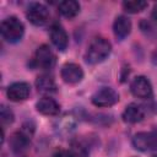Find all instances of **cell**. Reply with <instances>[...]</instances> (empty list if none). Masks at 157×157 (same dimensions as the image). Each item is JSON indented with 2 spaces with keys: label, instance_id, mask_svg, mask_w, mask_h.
Segmentation results:
<instances>
[{
  "label": "cell",
  "instance_id": "6da1fadb",
  "mask_svg": "<svg viewBox=\"0 0 157 157\" xmlns=\"http://www.w3.org/2000/svg\"><path fill=\"white\" fill-rule=\"evenodd\" d=\"M112 52V44L108 39L103 37H96L92 39L90 43L86 54H85V60L87 64L94 65L104 61Z\"/></svg>",
  "mask_w": 157,
  "mask_h": 157
},
{
  "label": "cell",
  "instance_id": "7a4b0ae2",
  "mask_svg": "<svg viewBox=\"0 0 157 157\" xmlns=\"http://www.w3.org/2000/svg\"><path fill=\"white\" fill-rule=\"evenodd\" d=\"M0 32L2 38L9 43H17L25 34L23 23L15 16L6 17L0 25Z\"/></svg>",
  "mask_w": 157,
  "mask_h": 157
},
{
  "label": "cell",
  "instance_id": "3957f363",
  "mask_svg": "<svg viewBox=\"0 0 157 157\" xmlns=\"http://www.w3.org/2000/svg\"><path fill=\"white\" fill-rule=\"evenodd\" d=\"M132 146L142 152L157 151V129L135 134L132 137Z\"/></svg>",
  "mask_w": 157,
  "mask_h": 157
},
{
  "label": "cell",
  "instance_id": "277c9868",
  "mask_svg": "<svg viewBox=\"0 0 157 157\" xmlns=\"http://www.w3.org/2000/svg\"><path fill=\"white\" fill-rule=\"evenodd\" d=\"M91 101L96 107L99 108L112 107L119 102V93L112 87H102L93 93Z\"/></svg>",
  "mask_w": 157,
  "mask_h": 157
},
{
  "label": "cell",
  "instance_id": "5b68a950",
  "mask_svg": "<svg viewBox=\"0 0 157 157\" xmlns=\"http://www.w3.org/2000/svg\"><path fill=\"white\" fill-rule=\"evenodd\" d=\"M27 20L34 25V26H44L48 23L49 17H50V12L48 10V7L40 2H32L26 12Z\"/></svg>",
  "mask_w": 157,
  "mask_h": 157
},
{
  "label": "cell",
  "instance_id": "8992f818",
  "mask_svg": "<svg viewBox=\"0 0 157 157\" xmlns=\"http://www.w3.org/2000/svg\"><path fill=\"white\" fill-rule=\"evenodd\" d=\"M33 131H34L33 125L25 124L21 130L16 131L11 136V141H10L11 142V148L15 152H21V151L26 150L28 144L31 142V137L33 135Z\"/></svg>",
  "mask_w": 157,
  "mask_h": 157
},
{
  "label": "cell",
  "instance_id": "52a82bcc",
  "mask_svg": "<svg viewBox=\"0 0 157 157\" xmlns=\"http://www.w3.org/2000/svg\"><path fill=\"white\" fill-rule=\"evenodd\" d=\"M131 93L141 99H150L153 96V90L150 80L146 76H136L130 83Z\"/></svg>",
  "mask_w": 157,
  "mask_h": 157
},
{
  "label": "cell",
  "instance_id": "ba28073f",
  "mask_svg": "<svg viewBox=\"0 0 157 157\" xmlns=\"http://www.w3.org/2000/svg\"><path fill=\"white\" fill-rule=\"evenodd\" d=\"M34 63H36V65L38 67L44 69V70H49L55 64V55H54V53L52 52V49L47 44H42L36 50Z\"/></svg>",
  "mask_w": 157,
  "mask_h": 157
},
{
  "label": "cell",
  "instance_id": "9c48e42d",
  "mask_svg": "<svg viewBox=\"0 0 157 157\" xmlns=\"http://www.w3.org/2000/svg\"><path fill=\"white\" fill-rule=\"evenodd\" d=\"M29 93H31V86H29V83L23 82V81L11 83L7 87V91H6L7 98L12 102L26 101L29 97Z\"/></svg>",
  "mask_w": 157,
  "mask_h": 157
},
{
  "label": "cell",
  "instance_id": "30bf717a",
  "mask_svg": "<svg viewBox=\"0 0 157 157\" xmlns=\"http://www.w3.org/2000/svg\"><path fill=\"white\" fill-rule=\"evenodd\" d=\"M60 75H61V78L64 82L75 85V83L81 82V80L83 78V70L77 64L67 63V64L63 65Z\"/></svg>",
  "mask_w": 157,
  "mask_h": 157
},
{
  "label": "cell",
  "instance_id": "8fae6325",
  "mask_svg": "<svg viewBox=\"0 0 157 157\" xmlns=\"http://www.w3.org/2000/svg\"><path fill=\"white\" fill-rule=\"evenodd\" d=\"M50 39L52 43L61 52H64L67 48L69 44V36L65 31V28L59 25V23H54L50 27Z\"/></svg>",
  "mask_w": 157,
  "mask_h": 157
},
{
  "label": "cell",
  "instance_id": "7c38bea8",
  "mask_svg": "<svg viewBox=\"0 0 157 157\" xmlns=\"http://www.w3.org/2000/svg\"><path fill=\"white\" fill-rule=\"evenodd\" d=\"M121 118L128 124H136V123H140L145 118V110L141 105L136 103H130L129 105L125 107L121 114Z\"/></svg>",
  "mask_w": 157,
  "mask_h": 157
},
{
  "label": "cell",
  "instance_id": "4fadbf2b",
  "mask_svg": "<svg viewBox=\"0 0 157 157\" xmlns=\"http://www.w3.org/2000/svg\"><path fill=\"white\" fill-rule=\"evenodd\" d=\"M37 110L43 115H58L60 112V104L52 97H43L36 104Z\"/></svg>",
  "mask_w": 157,
  "mask_h": 157
},
{
  "label": "cell",
  "instance_id": "5bb4252c",
  "mask_svg": "<svg viewBox=\"0 0 157 157\" xmlns=\"http://www.w3.org/2000/svg\"><path fill=\"white\" fill-rule=\"evenodd\" d=\"M113 32L115 37L120 40L126 38L131 32V21L124 15L118 16L113 23Z\"/></svg>",
  "mask_w": 157,
  "mask_h": 157
},
{
  "label": "cell",
  "instance_id": "9a60e30c",
  "mask_svg": "<svg viewBox=\"0 0 157 157\" xmlns=\"http://www.w3.org/2000/svg\"><path fill=\"white\" fill-rule=\"evenodd\" d=\"M36 87L40 93H54L56 92V83L49 75H40L36 80Z\"/></svg>",
  "mask_w": 157,
  "mask_h": 157
},
{
  "label": "cell",
  "instance_id": "2e32d148",
  "mask_svg": "<svg viewBox=\"0 0 157 157\" xmlns=\"http://www.w3.org/2000/svg\"><path fill=\"white\" fill-rule=\"evenodd\" d=\"M58 10L64 17L72 18L80 12V4L75 0H65V1L59 2Z\"/></svg>",
  "mask_w": 157,
  "mask_h": 157
},
{
  "label": "cell",
  "instance_id": "e0dca14e",
  "mask_svg": "<svg viewBox=\"0 0 157 157\" xmlns=\"http://www.w3.org/2000/svg\"><path fill=\"white\" fill-rule=\"evenodd\" d=\"M75 125H76V119L75 117H72L71 114H66L64 115L56 124L55 129L58 131V134L60 135H66V134H70L74 129H75Z\"/></svg>",
  "mask_w": 157,
  "mask_h": 157
},
{
  "label": "cell",
  "instance_id": "ac0fdd59",
  "mask_svg": "<svg viewBox=\"0 0 157 157\" xmlns=\"http://www.w3.org/2000/svg\"><path fill=\"white\" fill-rule=\"evenodd\" d=\"M123 7L129 13H137L141 12L147 7V2L142 0H131V1H124Z\"/></svg>",
  "mask_w": 157,
  "mask_h": 157
},
{
  "label": "cell",
  "instance_id": "d6986e66",
  "mask_svg": "<svg viewBox=\"0 0 157 157\" xmlns=\"http://www.w3.org/2000/svg\"><path fill=\"white\" fill-rule=\"evenodd\" d=\"M0 118H1V124L2 125H7L11 124L13 121V113L10 108H7L6 105H1V110H0Z\"/></svg>",
  "mask_w": 157,
  "mask_h": 157
},
{
  "label": "cell",
  "instance_id": "ffe728a7",
  "mask_svg": "<svg viewBox=\"0 0 157 157\" xmlns=\"http://www.w3.org/2000/svg\"><path fill=\"white\" fill-rule=\"evenodd\" d=\"M54 157H86V153L80 151L78 148H72V150H63L55 153Z\"/></svg>",
  "mask_w": 157,
  "mask_h": 157
},
{
  "label": "cell",
  "instance_id": "44dd1931",
  "mask_svg": "<svg viewBox=\"0 0 157 157\" xmlns=\"http://www.w3.org/2000/svg\"><path fill=\"white\" fill-rule=\"evenodd\" d=\"M152 17L155 21H157V4L153 6V10H152Z\"/></svg>",
  "mask_w": 157,
  "mask_h": 157
},
{
  "label": "cell",
  "instance_id": "7402d4cb",
  "mask_svg": "<svg viewBox=\"0 0 157 157\" xmlns=\"http://www.w3.org/2000/svg\"><path fill=\"white\" fill-rule=\"evenodd\" d=\"M153 157H157V156H153Z\"/></svg>",
  "mask_w": 157,
  "mask_h": 157
}]
</instances>
